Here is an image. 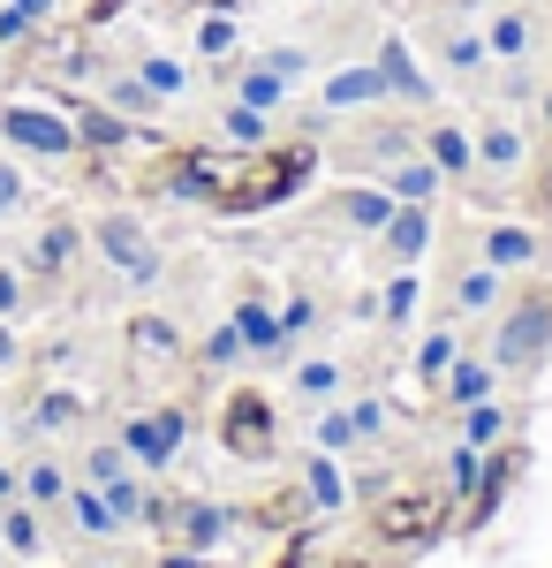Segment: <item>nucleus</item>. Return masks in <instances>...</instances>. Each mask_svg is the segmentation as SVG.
Returning <instances> with one entry per match:
<instances>
[{
    "instance_id": "nucleus-39",
    "label": "nucleus",
    "mask_w": 552,
    "mask_h": 568,
    "mask_svg": "<svg viewBox=\"0 0 552 568\" xmlns=\"http://www.w3.org/2000/svg\"><path fill=\"white\" fill-rule=\"evenodd\" d=\"M197 356H205L213 372H227V364H243V356H251V349H243V334H235V318H227V326H219V334H213V342H205V349H197Z\"/></svg>"
},
{
    "instance_id": "nucleus-27",
    "label": "nucleus",
    "mask_w": 552,
    "mask_h": 568,
    "mask_svg": "<svg viewBox=\"0 0 552 568\" xmlns=\"http://www.w3.org/2000/svg\"><path fill=\"white\" fill-rule=\"evenodd\" d=\"M106 106L136 122V114H160L167 99H160V91H152V84H144V77H136V69H129V77H106Z\"/></svg>"
},
{
    "instance_id": "nucleus-13",
    "label": "nucleus",
    "mask_w": 552,
    "mask_h": 568,
    "mask_svg": "<svg viewBox=\"0 0 552 568\" xmlns=\"http://www.w3.org/2000/svg\"><path fill=\"white\" fill-rule=\"evenodd\" d=\"M0 554H8V561H39L45 554V508L8 500V508H0Z\"/></svg>"
},
{
    "instance_id": "nucleus-54",
    "label": "nucleus",
    "mask_w": 552,
    "mask_h": 568,
    "mask_svg": "<svg viewBox=\"0 0 552 568\" xmlns=\"http://www.w3.org/2000/svg\"><path fill=\"white\" fill-rule=\"evenodd\" d=\"M545 152H552V136H545Z\"/></svg>"
},
{
    "instance_id": "nucleus-20",
    "label": "nucleus",
    "mask_w": 552,
    "mask_h": 568,
    "mask_svg": "<svg viewBox=\"0 0 552 568\" xmlns=\"http://www.w3.org/2000/svg\"><path fill=\"white\" fill-rule=\"evenodd\" d=\"M334 213L348 220V227H364V235H379L386 220H393V197H386V182H379V190H340Z\"/></svg>"
},
{
    "instance_id": "nucleus-38",
    "label": "nucleus",
    "mask_w": 552,
    "mask_h": 568,
    "mask_svg": "<svg viewBox=\"0 0 552 568\" xmlns=\"http://www.w3.org/2000/svg\"><path fill=\"white\" fill-rule=\"evenodd\" d=\"M197 53H205V61H227V53H235V16H205V23H197Z\"/></svg>"
},
{
    "instance_id": "nucleus-41",
    "label": "nucleus",
    "mask_w": 552,
    "mask_h": 568,
    "mask_svg": "<svg viewBox=\"0 0 552 568\" xmlns=\"http://www.w3.org/2000/svg\"><path fill=\"white\" fill-rule=\"evenodd\" d=\"M257 61H265L273 77H288V84H303V77H310V53H303V45H273V53H257Z\"/></svg>"
},
{
    "instance_id": "nucleus-11",
    "label": "nucleus",
    "mask_w": 552,
    "mask_h": 568,
    "mask_svg": "<svg viewBox=\"0 0 552 568\" xmlns=\"http://www.w3.org/2000/svg\"><path fill=\"white\" fill-rule=\"evenodd\" d=\"M492 387H500V364L492 356H454L447 379H439V402L447 409H469V402H492Z\"/></svg>"
},
{
    "instance_id": "nucleus-28",
    "label": "nucleus",
    "mask_w": 552,
    "mask_h": 568,
    "mask_svg": "<svg viewBox=\"0 0 552 568\" xmlns=\"http://www.w3.org/2000/svg\"><path fill=\"white\" fill-rule=\"evenodd\" d=\"M508 425H514L508 402H469V409H462V439H469V447H500Z\"/></svg>"
},
{
    "instance_id": "nucleus-19",
    "label": "nucleus",
    "mask_w": 552,
    "mask_h": 568,
    "mask_svg": "<svg viewBox=\"0 0 552 568\" xmlns=\"http://www.w3.org/2000/svg\"><path fill=\"white\" fill-rule=\"evenodd\" d=\"M69 470H61V463H53V455H39V463H23V500H31V508H45V516H53V508H61V500H69Z\"/></svg>"
},
{
    "instance_id": "nucleus-48",
    "label": "nucleus",
    "mask_w": 552,
    "mask_h": 568,
    "mask_svg": "<svg viewBox=\"0 0 552 568\" xmlns=\"http://www.w3.org/2000/svg\"><path fill=\"white\" fill-rule=\"evenodd\" d=\"M16 39H31V23H23L16 8H0V45H16Z\"/></svg>"
},
{
    "instance_id": "nucleus-21",
    "label": "nucleus",
    "mask_w": 552,
    "mask_h": 568,
    "mask_svg": "<svg viewBox=\"0 0 552 568\" xmlns=\"http://www.w3.org/2000/svg\"><path fill=\"white\" fill-rule=\"evenodd\" d=\"M454 77H484V61H492V45H484V31H439V45H431Z\"/></svg>"
},
{
    "instance_id": "nucleus-7",
    "label": "nucleus",
    "mask_w": 552,
    "mask_h": 568,
    "mask_svg": "<svg viewBox=\"0 0 552 568\" xmlns=\"http://www.w3.org/2000/svg\"><path fill=\"white\" fill-rule=\"evenodd\" d=\"M182 439H190V417H182V409H152V417H129L122 425V447H129L136 470H167Z\"/></svg>"
},
{
    "instance_id": "nucleus-22",
    "label": "nucleus",
    "mask_w": 552,
    "mask_h": 568,
    "mask_svg": "<svg viewBox=\"0 0 552 568\" xmlns=\"http://www.w3.org/2000/svg\"><path fill=\"white\" fill-rule=\"evenodd\" d=\"M235 99H243V106H257V114H280V106H288V77H273L265 61H251V69L235 77Z\"/></svg>"
},
{
    "instance_id": "nucleus-10",
    "label": "nucleus",
    "mask_w": 552,
    "mask_h": 568,
    "mask_svg": "<svg viewBox=\"0 0 552 568\" xmlns=\"http://www.w3.org/2000/svg\"><path fill=\"white\" fill-rule=\"evenodd\" d=\"M477 175H522L530 168V136L508 130V122H477Z\"/></svg>"
},
{
    "instance_id": "nucleus-8",
    "label": "nucleus",
    "mask_w": 552,
    "mask_h": 568,
    "mask_svg": "<svg viewBox=\"0 0 552 568\" xmlns=\"http://www.w3.org/2000/svg\"><path fill=\"white\" fill-rule=\"evenodd\" d=\"M417 152H425L447 182H477V136H469L462 122H417Z\"/></svg>"
},
{
    "instance_id": "nucleus-9",
    "label": "nucleus",
    "mask_w": 552,
    "mask_h": 568,
    "mask_svg": "<svg viewBox=\"0 0 552 568\" xmlns=\"http://www.w3.org/2000/svg\"><path fill=\"white\" fill-rule=\"evenodd\" d=\"M409 152H417V122H393V114H379L356 144H340L348 168H379V175L393 168V160H409Z\"/></svg>"
},
{
    "instance_id": "nucleus-18",
    "label": "nucleus",
    "mask_w": 552,
    "mask_h": 568,
    "mask_svg": "<svg viewBox=\"0 0 552 568\" xmlns=\"http://www.w3.org/2000/svg\"><path fill=\"white\" fill-rule=\"evenodd\" d=\"M76 251H84V227L76 220H53V227H39V243H31V265L39 273H61V265H76Z\"/></svg>"
},
{
    "instance_id": "nucleus-44",
    "label": "nucleus",
    "mask_w": 552,
    "mask_h": 568,
    "mask_svg": "<svg viewBox=\"0 0 552 568\" xmlns=\"http://www.w3.org/2000/svg\"><path fill=\"white\" fill-rule=\"evenodd\" d=\"M16 205H23V168H16V160H0V220L16 213Z\"/></svg>"
},
{
    "instance_id": "nucleus-25",
    "label": "nucleus",
    "mask_w": 552,
    "mask_h": 568,
    "mask_svg": "<svg viewBox=\"0 0 552 568\" xmlns=\"http://www.w3.org/2000/svg\"><path fill=\"white\" fill-rule=\"evenodd\" d=\"M76 144H91V152H122L129 144V114H114V106H84V114H76Z\"/></svg>"
},
{
    "instance_id": "nucleus-51",
    "label": "nucleus",
    "mask_w": 552,
    "mask_h": 568,
    "mask_svg": "<svg viewBox=\"0 0 552 568\" xmlns=\"http://www.w3.org/2000/svg\"><path fill=\"white\" fill-rule=\"evenodd\" d=\"M160 568H205V554H190V546H182V554H167Z\"/></svg>"
},
{
    "instance_id": "nucleus-12",
    "label": "nucleus",
    "mask_w": 552,
    "mask_h": 568,
    "mask_svg": "<svg viewBox=\"0 0 552 568\" xmlns=\"http://www.w3.org/2000/svg\"><path fill=\"white\" fill-rule=\"evenodd\" d=\"M227 530H235V516H227L219 500H182V508H174V538H182L190 554H213V546H227Z\"/></svg>"
},
{
    "instance_id": "nucleus-30",
    "label": "nucleus",
    "mask_w": 552,
    "mask_h": 568,
    "mask_svg": "<svg viewBox=\"0 0 552 568\" xmlns=\"http://www.w3.org/2000/svg\"><path fill=\"white\" fill-rule=\"evenodd\" d=\"M340 387H348V372H340L334 356H303V364H296V394H303V402H334Z\"/></svg>"
},
{
    "instance_id": "nucleus-5",
    "label": "nucleus",
    "mask_w": 552,
    "mask_h": 568,
    "mask_svg": "<svg viewBox=\"0 0 552 568\" xmlns=\"http://www.w3.org/2000/svg\"><path fill=\"white\" fill-rule=\"evenodd\" d=\"M477 258L492 265V273H538L545 265V235L538 227H522V220H492V227H477Z\"/></svg>"
},
{
    "instance_id": "nucleus-34",
    "label": "nucleus",
    "mask_w": 552,
    "mask_h": 568,
    "mask_svg": "<svg viewBox=\"0 0 552 568\" xmlns=\"http://www.w3.org/2000/svg\"><path fill=\"white\" fill-rule=\"evenodd\" d=\"M99 493H106V508H114V524H144V500H152V493H144V485H136V470H122V478L114 485H99Z\"/></svg>"
},
{
    "instance_id": "nucleus-4",
    "label": "nucleus",
    "mask_w": 552,
    "mask_h": 568,
    "mask_svg": "<svg viewBox=\"0 0 552 568\" xmlns=\"http://www.w3.org/2000/svg\"><path fill=\"white\" fill-rule=\"evenodd\" d=\"M0 136H8L16 152H39V160L84 152V144H76V122H69V114H45V106H0Z\"/></svg>"
},
{
    "instance_id": "nucleus-55",
    "label": "nucleus",
    "mask_w": 552,
    "mask_h": 568,
    "mask_svg": "<svg viewBox=\"0 0 552 568\" xmlns=\"http://www.w3.org/2000/svg\"><path fill=\"white\" fill-rule=\"evenodd\" d=\"M0 561H8V554H0Z\"/></svg>"
},
{
    "instance_id": "nucleus-2",
    "label": "nucleus",
    "mask_w": 552,
    "mask_h": 568,
    "mask_svg": "<svg viewBox=\"0 0 552 568\" xmlns=\"http://www.w3.org/2000/svg\"><path fill=\"white\" fill-rule=\"evenodd\" d=\"M84 235H91V251L114 265V273H129L136 288L160 281V251H152V235H144V220H136V213H99Z\"/></svg>"
},
{
    "instance_id": "nucleus-40",
    "label": "nucleus",
    "mask_w": 552,
    "mask_h": 568,
    "mask_svg": "<svg viewBox=\"0 0 552 568\" xmlns=\"http://www.w3.org/2000/svg\"><path fill=\"white\" fill-rule=\"evenodd\" d=\"M310 433H318V447H326V455H340V447H356V425H348V409H326V417H318Z\"/></svg>"
},
{
    "instance_id": "nucleus-52",
    "label": "nucleus",
    "mask_w": 552,
    "mask_h": 568,
    "mask_svg": "<svg viewBox=\"0 0 552 568\" xmlns=\"http://www.w3.org/2000/svg\"><path fill=\"white\" fill-rule=\"evenodd\" d=\"M538 130H545V136H552V84H545V91H538Z\"/></svg>"
},
{
    "instance_id": "nucleus-26",
    "label": "nucleus",
    "mask_w": 552,
    "mask_h": 568,
    "mask_svg": "<svg viewBox=\"0 0 552 568\" xmlns=\"http://www.w3.org/2000/svg\"><path fill=\"white\" fill-rule=\"evenodd\" d=\"M303 493H310V508H340V500H348V478H340V463L326 447L303 463Z\"/></svg>"
},
{
    "instance_id": "nucleus-47",
    "label": "nucleus",
    "mask_w": 552,
    "mask_h": 568,
    "mask_svg": "<svg viewBox=\"0 0 552 568\" xmlns=\"http://www.w3.org/2000/svg\"><path fill=\"white\" fill-rule=\"evenodd\" d=\"M8 8H16V16H23V23L39 31V23H45V16H53V8H61V0H8Z\"/></svg>"
},
{
    "instance_id": "nucleus-24",
    "label": "nucleus",
    "mask_w": 552,
    "mask_h": 568,
    "mask_svg": "<svg viewBox=\"0 0 552 568\" xmlns=\"http://www.w3.org/2000/svg\"><path fill=\"white\" fill-rule=\"evenodd\" d=\"M326 106H386V77L379 69H340L326 84Z\"/></svg>"
},
{
    "instance_id": "nucleus-32",
    "label": "nucleus",
    "mask_w": 552,
    "mask_h": 568,
    "mask_svg": "<svg viewBox=\"0 0 552 568\" xmlns=\"http://www.w3.org/2000/svg\"><path fill=\"white\" fill-rule=\"evenodd\" d=\"M122 470H136L122 439H91V447H84V485H114Z\"/></svg>"
},
{
    "instance_id": "nucleus-50",
    "label": "nucleus",
    "mask_w": 552,
    "mask_h": 568,
    "mask_svg": "<svg viewBox=\"0 0 552 568\" xmlns=\"http://www.w3.org/2000/svg\"><path fill=\"white\" fill-rule=\"evenodd\" d=\"M16 356H23V342H16V326H8V318H0V372H8V364H16Z\"/></svg>"
},
{
    "instance_id": "nucleus-23",
    "label": "nucleus",
    "mask_w": 552,
    "mask_h": 568,
    "mask_svg": "<svg viewBox=\"0 0 552 568\" xmlns=\"http://www.w3.org/2000/svg\"><path fill=\"white\" fill-rule=\"evenodd\" d=\"M61 508H69V516H76V530H84V538H114V508H106V493H99V485H69V500H61Z\"/></svg>"
},
{
    "instance_id": "nucleus-14",
    "label": "nucleus",
    "mask_w": 552,
    "mask_h": 568,
    "mask_svg": "<svg viewBox=\"0 0 552 568\" xmlns=\"http://www.w3.org/2000/svg\"><path fill=\"white\" fill-rule=\"evenodd\" d=\"M439 168H431L425 152H409V160H393V168H386V197H393V205H431V197H439Z\"/></svg>"
},
{
    "instance_id": "nucleus-15",
    "label": "nucleus",
    "mask_w": 552,
    "mask_h": 568,
    "mask_svg": "<svg viewBox=\"0 0 552 568\" xmlns=\"http://www.w3.org/2000/svg\"><path fill=\"white\" fill-rule=\"evenodd\" d=\"M379 235H386V251H393L401 265H417L431 251V205H393V220H386Z\"/></svg>"
},
{
    "instance_id": "nucleus-17",
    "label": "nucleus",
    "mask_w": 552,
    "mask_h": 568,
    "mask_svg": "<svg viewBox=\"0 0 552 568\" xmlns=\"http://www.w3.org/2000/svg\"><path fill=\"white\" fill-rule=\"evenodd\" d=\"M484 45H492V61H530V53H538V23H530L522 8H500V16L484 23Z\"/></svg>"
},
{
    "instance_id": "nucleus-16",
    "label": "nucleus",
    "mask_w": 552,
    "mask_h": 568,
    "mask_svg": "<svg viewBox=\"0 0 552 568\" xmlns=\"http://www.w3.org/2000/svg\"><path fill=\"white\" fill-rule=\"evenodd\" d=\"M371 69L386 77V99H409V106H431V84L417 77V61H409V45H401V39H386Z\"/></svg>"
},
{
    "instance_id": "nucleus-45",
    "label": "nucleus",
    "mask_w": 552,
    "mask_h": 568,
    "mask_svg": "<svg viewBox=\"0 0 552 568\" xmlns=\"http://www.w3.org/2000/svg\"><path fill=\"white\" fill-rule=\"evenodd\" d=\"M310 318H318V304H310V296H296V304L280 311V334L296 342V334H310Z\"/></svg>"
},
{
    "instance_id": "nucleus-3",
    "label": "nucleus",
    "mask_w": 552,
    "mask_h": 568,
    "mask_svg": "<svg viewBox=\"0 0 552 568\" xmlns=\"http://www.w3.org/2000/svg\"><path fill=\"white\" fill-rule=\"evenodd\" d=\"M219 439H227V455H243V463H265L273 455V439H280V417H273V402L265 394H227V409H219Z\"/></svg>"
},
{
    "instance_id": "nucleus-46",
    "label": "nucleus",
    "mask_w": 552,
    "mask_h": 568,
    "mask_svg": "<svg viewBox=\"0 0 552 568\" xmlns=\"http://www.w3.org/2000/svg\"><path fill=\"white\" fill-rule=\"evenodd\" d=\"M16 311H23V281L0 265V318H16Z\"/></svg>"
},
{
    "instance_id": "nucleus-43",
    "label": "nucleus",
    "mask_w": 552,
    "mask_h": 568,
    "mask_svg": "<svg viewBox=\"0 0 552 568\" xmlns=\"http://www.w3.org/2000/svg\"><path fill=\"white\" fill-rule=\"evenodd\" d=\"M409 311H417V281H409V273H401V281H393V288H386V318H393V326H401V318H409Z\"/></svg>"
},
{
    "instance_id": "nucleus-33",
    "label": "nucleus",
    "mask_w": 552,
    "mask_h": 568,
    "mask_svg": "<svg viewBox=\"0 0 552 568\" xmlns=\"http://www.w3.org/2000/svg\"><path fill=\"white\" fill-rule=\"evenodd\" d=\"M76 417H84V402L69 387H53V394H39V409H31V433H69Z\"/></svg>"
},
{
    "instance_id": "nucleus-6",
    "label": "nucleus",
    "mask_w": 552,
    "mask_h": 568,
    "mask_svg": "<svg viewBox=\"0 0 552 568\" xmlns=\"http://www.w3.org/2000/svg\"><path fill=\"white\" fill-rule=\"evenodd\" d=\"M500 304H508V273H492V265L469 251V258L447 273V318H492Z\"/></svg>"
},
{
    "instance_id": "nucleus-1",
    "label": "nucleus",
    "mask_w": 552,
    "mask_h": 568,
    "mask_svg": "<svg viewBox=\"0 0 552 568\" xmlns=\"http://www.w3.org/2000/svg\"><path fill=\"white\" fill-rule=\"evenodd\" d=\"M484 356L500 364V379H530V372L545 364V356H552V296H545V288H522V296L500 304Z\"/></svg>"
},
{
    "instance_id": "nucleus-49",
    "label": "nucleus",
    "mask_w": 552,
    "mask_h": 568,
    "mask_svg": "<svg viewBox=\"0 0 552 568\" xmlns=\"http://www.w3.org/2000/svg\"><path fill=\"white\" fill-rule=\"evenodd\" d=\"M8 500H23V470H8V463H0V508H8Z\"/></svg>"
},
{
    "instance_id": "nucleus-53",
    "label": "nucleus",
    "mask_w": 552,
    "mask_h": 568,
    "mask_svg": "<svg viewBox=\"0 0 552 568\" xmlns=\"http://www.w3.org/2000/svg\"><path fill=\"white\" fill-rule=\"evenodd\" d=\"M205 8H213V16H243V0H205Z\"/></svg>"
},
{
    "instance_id": "nucleus-37",
    "label": "nucleus",
    "mask_w": 552,
    "mask_h": 568,
    "mask_svg": "<svg viewBox=\"0 0 552 568\" xmlns=\"http://www.w3.org/2000/svg\"><path fill=\"white\" fill-rule=\"evenodd\" d=\"M129 342H136L144 356H174V349H182V334H174L167 318H152V311H144V318H129Z\"/></svg>"
},
{
    "instance_id": "nucleus-42",
    "label": "nucleus",
    "mask_w": 552,
    "mask_h": 568,
    "mask_svg": "<svg viewBox=\"0 0 552 568\" xmlns=\"http://www.w3.org/2000/svg\"><path fill=\"white\" fill-rule=\"evenodd\" d=\"M348 425H356V439H379V433H386V402H379V394L348 402Z\"/></svg>"
},
{
    "instance_id": "nucleus-56",
    "label": "nucleus",
    "mask_w": 552,
    "mask_h": 568,
    "mask_svg": "<svg viewBox=\"0 0 552 568\" xmlns=\"http://www.w3.org/2000/svg\"><path fill=\"white\" fill-rule=\"evenodd\" d=\"M0 568H8V561H0Z\"/></svg>"
},
{
    "instance_id": "nucleus-35",
    "label": "nucleus",
    "mask_w": 552,
    "mask_h": 568,
    "mask_svg": "<svg viewBox=\"0 0 552 568\" xmlns=\"http://www.w3.org/2000/svg\"><path fill=\"white\" fill-rule=\"evenodd\" d=\"M477 485H484V447L454 439V455H447V493L462 500V493H477Z\"/></svg>"
},
{
    "instance_id": "nucleus-29",
    "label": "nucleus",
    "mask_w": 552,
    "mask_h": 568,
    "mask_svg": "<svg viewBox=\"0 0 552 568\" xmlns=\"http://www.w3.org/2000/svg\"><path fill=\"white\" fill-rule=\"evenodd\" d=\"M454 356H462V342H454V318H439V326L425 334V349H417V379H431V387H439Z\"/></svg>"
},
{
    "instance_id": "nucleus-36",
    "label": "nucleus",
    "mask_w": 552,
    "mask_h": 568,
    "mask_svg": "<svg viewBox=\"0 0 552 568\" xmlns=\"http://www.w3.org/2000/svg\"><path fill=\"white\" fill-rule=\"evenodd\" d=\"M136 77L160 91V99H182V91H190V69H182V61H167V53H144V61H136Z\"/></svg>"
},
{
    "instance_id": "nucleus-31",
    "label": "nucleus",
    "mask_w": 552,
    "mask_h": 568,
    "mask_svg": "<svg viewBox=\"0 0 552 568\" xmlns=\"http://www.w3.org/2000/svg\"><path fill=\"white\" fill-rule=\"evenodd\" d=\"M219 130H227V144H243V152H257V144L273 136V114H257V106H243V99H227Z\"/></svg>"
}]
</instances>
